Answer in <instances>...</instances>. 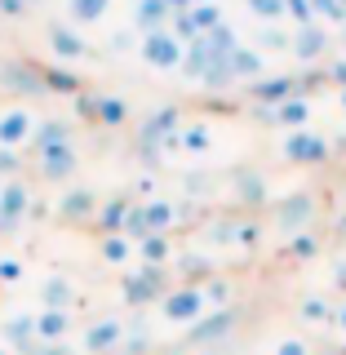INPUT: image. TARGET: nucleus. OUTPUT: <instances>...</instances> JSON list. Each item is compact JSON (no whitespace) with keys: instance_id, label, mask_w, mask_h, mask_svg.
I'll return each mask as SVG.
<instances>
[{"instance_id":"38","label":"nucleus","mask_w":346,"mask_h":355,"mask_svg":"<svg viewBox=\"0 0 346 355\" xmlns=\"http://www.w3.org/2000/svg\"><path fill=\"white\" fill-rule=\"evenodd\" d=\"M169 31H173V40H182V44L200 40V31H196V22H191V9H182V14H173V18H169Z\"/></svg>"},{"instance_id":"28","label":"nucleus","mask_w":346,"mask_h":355,"mask_svg":"<svg viewBox=\"0 0 346 355\" xmlns=\"http://www.w3.org/2000/svg\"><path fill=\"white\" fill-rule=\"evenodd\" d=\"M129 120V103L116 94H98V125L103 129H120Z\"/></svg>"},{"instance_id":"49","label":"nucleus","mask_w":346,"mask_h":355,"mask_svg":"<svg viewBox=\"0 0 346 355\" xmlns=\"http://www.w3.org/2000/svg\"><path fill=\"white\" fill-rule=\"evenodd\" d=\"M169 5V14H182V9H191V5H200V0H164Z\"/></svg>"},{"instance_id":"32","label":"nucleus","mask_w":346,"mask_h":355,"mask_svg":"<svg viewBox=\"0 0 346 355\" xmlns=\"http://www.w3.org/2000/svg\"><path fill=\"white\" fill-rule=\"evenodd\" d=\"M191 22H196V31H200V36H205V31L222 27V9L214 5V0H200V5H191Z\"/></svg>"},{"instance_id":"36","label":"nucleus","mask_w":346,"mask_h":355,"mask_svg":"<svg viewBox=\"0 0 346 355\" xmlns=\"http://www.w3.org/2000/svg\"><path fill=\"white\" fill-rule=\"evenodd\" d=\"M231 240H236L240 249H258V240H262V222H253V218L236 222V231H231Z\"/></svg>"},{"instance_id":"37","label":"nucleus","mask_w":346,"mask_h":355,"mask_svg":"<svg viewBox=\"0 0 346 355\" xmlns=\"http://www.w3.org/2000/svg\"><path fill=\"white\" fill-rule=\"evenodd\" d=\"M125 236H129L133 244L151 236V227H147V214H142V205H129V218H125Z\"/></svg>"},{"instance_id":"10","label":"nucleus","mask_w":346,"mask_h":355,"mask_svg":"<svg viewBox=\"0 0 346 355\" xmlns=\"http://www.w3.org/2000/svg\"><path fill=\"white\" fill-rule=\"evenodd\" d=\"M297 94H302V89H297V76H262V80L249 85V98L258 107H280Z\"/></svg>"},{"instance_id":"48","label":"nucleus","mask_w":346,"mask_h":355,"mask_svg":"<svg viewBox=\"0 0 346 355\" xmlns=\"http://www.w3.org/2000/svg\"><path fill=\"white\" fill-rule=\"evenodd\" d=\"M178 266H182L187 275H205V271H209V262H205V258H196V253H191V258H178Z\"/></svg>"},{"instance_id":"21","label":"nucleus","mask_w":346,"mask_h":355,"mask_svg":"<svg viewBox=\"0 0 346 355\" xmlns=\"http://www.w3.org/2000/svg\"><path fill=\"white\" fill-rule=\"evenodd\" d=\"M231 76L244 85H253V80H262V71H266V62H262V49H249V44H236L231 49Z\"/></svg>"},{"instance_id":"8","label":"nucleus","mask_w":346,"mask_h":355,"mask_svg":"<svg viewBox=\"0 0 346 355\" xmlns=\"http://www.w3.org/2000/svg\"><path fill=\"white\" fill-rule=\"evenodd\" d=\"M236 333V311L222 306V311H205V315L191 324V347H214V342H227Z\"/></svg>"},{"instance_id":"30","label":"nucleus","mask_w":346,"mask_h":355,"mask_svg":"<svg viewBox=\"0 0 346 355\" xmlns=\"http://www.w3.org/2000/svg\"><path fill=\"white\" fill-rule=\"evenodd\" d=\"M236 196H240V200H244L249 209L266 205V182H262V173H253V169L236 173Z\"/></svg>"},{"instance_id":"33","label":"nucleus","mask_w":346,"mask_h":355,"mask_svg":"<svg viewBox=\"0 0 346 355\" xmlns=\"http://www.w3.org/2000/svg\"><path fill=\"white\" fill-rule=\"evenodd\" d=\"M107 5H111V0H67V9H71L76 22H98L107 14Z\"/></svg>"},{"instance_id":"56","label":"nucleus","mask_w":346,"mask_h":355,"mask_svg":"<svg viewBox=\"0 0 346 355\" xmlns=\"http://www.w3.org/2000/svg\"><path fill=\"white\" fill-rule=\"evenodd\" d=\"M342 236H346V218H342Z\"/></svg>"},{"instance_id":"2","label":"nucleus","mask_w":346,"mask_h":355,"mask_svg":"<svg viewBox=\"0 0 346 355\" xmlns=\"http://www.w3.org/2000/svg\"><path fill=\"white\" fill-rule=\"evenodd\" d=\"M173 133H182V111H178V107L151 111V116L142 120V129H138V151H142V160H160L164 142H169Z\"/></svg>"},{"instance_id":"17","label":"nucleus","mask_w":346,"mask_h":355,"mask_svg":"<svg viewBox=\"0 0 346 355\" xmlns=\"http://www.w3.org/2000/svg\"><path fill=\"white\" fill-rule=\"evenodd\" d=\"M0 85L14 89V94H44V76L36 62H9L0 71Z\"/></svg>"},{"instance_id":"42","label":"nucleus","mask_w":346,"mask_h":355,"mask_svg":"<svg viewBox=\"0 0 346 355\" xmlns=\"http://www.w3.org/2000/svg\"><path fill=\"white\" fill-rule=\"evenodd\" d=\"M76 116H80V120H98V94H76Z\"/></svg>"},{"instance_id":"16","label":"nucleus","mask_w":346,"mask_h":355,"mask_svg":"<svg viewBox=\"0 0 346 355\" xmlns=\"http://www.w3.org/2000/svg\"><path fill=\"white\" fill-rule=\"evenodd\" d=\"M49 49H53V58L58 62H80L85 53H89V44L80 40V31H71V27H62V22H53L49 27Z\"/></svg>"},{"instance_id":"11","label":"nucleus","mask_w":346,"mask_h":355,"mask_svg":"<svg viewBox=\"0 0 346 355\" xmlns=\"http://www.w3.org/2000/svg\"><path fill=\"white\" fill-rule=\"evenodd\" d=\"M31 133H36V120H31L27 107H9L5 116H0V147L18 151L22 142H31Z\"/></svg>"},{"instance_id":"29","label":"nucleus","mask_w":346,"mask_h":355,"mask_svg":"<svg viewBox=\"0 0 346 355\" xmlns=\"http://www.w3.org/2000/svg\"><path fill=\"white\" fill-rule=\"evenodd\" d=\"M284 258L288 262H315L320 258V236H315V231H297V236H288Z\"/></svg>"},{"instance_id":"50","label":"nucleus","mask_w":346,"mask_h":355,"mask_svg":"<svg viewBox=\"0 0 346 355\" xmlns=\"http://www.w3.org/2000/svg\"><path fill=\"white\" fill-rule=\"evenodd\" d=\"M333 284H338L342 293H346V262H338V266H333Z\"/></svg>"},{"instance_id":"34","label":"nucleus","mask_w":346,"mask_h":355,"mask_svg":"<svg viewBox=\"0 0 346 355\" xmlns=\"http://www.w3.org/2000/svg\"><path fill=\"white\" fill-rule=\"evenodd\" d=\"M209 147H214V138H209V125H187V129H182V151L205 155Z\"/></svg>"},{"instance_id":"24","label":"nucleus","mask_w":346,"mask_h":355,"mask_svg":"<svg viewBox=\"0 0 346 355\" xmlns=\"http://www.w3.org/2000/svg\"><path fill=\"white\" fill-rule=\"evenodd\" d=\"M142 214H147L151 236H169V231L178 227V205H173V200H147Z\"/></svg>"},{"instance_id":"51","label":"nucleus","mask_w":346,"mask_h":355,"mask_svg":"<svg viewBox=\"0 0 346 355\" xmlns=\"http://www.w3.org/2000/svg\"><path fill=\"white\" fill-rule=\"evenodd\" d=\"M333 329H338V333H346V302H342L338 311H333Z\"/></svg>"},{"instance_id":"20","label":"nucleus","mask_w":346,"mask_h":355,"mask_svg":"<svg viewBox=\"0 0 346 355\" xmlns=\"http://www.w3.org/2000/svg\"><path fill=\"white\" fill-rule=\"evenodd\" d=\"M129 205H133V200H125V196H116V200H103V205H98V218H94L98 236H125Z\"/></svg>"},{"instance_id":"55","label":"nucleus","mask_w":346,"mask_h":355,"mask_svg":"<svg viewBox=\"0 0 346 355\" xmlns=\"http://www.w3.org/2000/svg\"><path fill=\"white\" fill-rule=\"evenodd\" d=\"M342 111H346V89H342Z\"/></svg>"},{"instance_id":"14","label":"nucleus","mask_w":346,"mask_h":355,"mask_svg":"<svg viewBox=\"0 0 346 355\" xmlns=\"http://www.w3.org/2000/svg\"><path fill=\"white\" fill-rule=\"evenodd\" d=\"M67 333H71V311L40 306V315H36V342L40 347H62Z\"/></svg>"},{"instance_id":"54","label":"nucleus","mask_w":346,"mask_h":355,"mask_svg":"<svg viewBox=\"0 0 346 355\" xmlns=\"http://www.w3.org/2000/svg\"><path fill=\"white\" fill-rule=\"evenodd\" d=\"M164 355H187V351H164Z\"/></svg>"},{"instance_id":"39","label":"nucleus","mask_w":346,"mask_h":355,"mask_svg":"<svg viewBox=\"0 0 346 355\" xmlns=\"http://www.w3.org/2000/svg\"><path fill=\"white\" fill-rule=\"evenodd\" d=\"M284 18H293L297 27H311V22H320L315 9H311V0H284Z\"/></svg>"},{"instance_id":"5","label":"nucleus","mask_w":346,"mask_h":355,"mask_svg":"<svg viewBox=\"0 0 346 355\" xmlns=\"http://www.w3.org/2000/svg\"><path fill=\"white\" fill-rule=\"evenodd\" d=\"M31 205H36L31 187L22 182V178H5V182H0V236L18 231V227H22V218L31 214Z\"/></svg>"},{"instance_id":"4","label":"nucleus","mask_w":346,"mask_h":355,"mask_svg":"<svg viewBox=\"0 0 346 355\" xmlns=\"http://www.w3.org/2000/svg\"><path fill=\"white\" fill-rule=\"evenodd\" d=\"M164 293H169V284H164V266H138V271H129L125 280H120V297H125L129 306L160 302Z\"/></svg>"},{"instance_id":"3","label":"nucleus","mask_w":346,"mask_h":355,"mask_svg":"<svg viewBox=\"0 0 346 355\" xmlns=\"http://www.w3.org/2000/svg\"><path fill=\"white\" fill-rule=\"evenodd\" d=\"M280 155L288 164H325L333 155V142L325 133H315V129H293V133H284Z\"/></svg>"},{"instance_id":"1","label":"nucleus","mask_w":346,"mask_h":355,"mask_svg":"<svg viewBox=\"0 0 346 355\" xmlns=\"http://www.w3.org/2000/svg\"><path fill=\"white\" fill-rule=\"evenodd\" d=\"M209 311V297H205V284L200 280H187V284H173L169 293L160 297V315L178 329H191L200 315Z\"/></svg>"},{"instance_id":"12","label":"nucleus","mask_w":346,"mask_h":355,"mask_svg":"<svg viewBox=\"0 0 346 355\" xmlns=\"http://www.w3.org/2000/svg\"><path fill=\"white\" fill-rule=\"evenodd\" d=\"M258 116L262 120H271V125H280V129H306V120H311V98H288V103H280V107H258Z\"/></svg>"},{"instance_id":"40","label":"nucleus","mask_w":346,"mask_h":355,"mask_svg":"<svg viewBox=\"0 0 346 355\" xmlns=\"http://www.w3.org/2000/svg\"><path fill=\"white\" fill-rule=\"evenodd\" d=\"M244 5H249L262 22H280L284 18V0H244Z\"/></svg>"},{"instance_id":"57","label":"nucleus","mask_w":346,"mask_h":355,"mask_svg":"<svg viewBox=\"0 0 346 355\" xmlns=\"http://www.w3.org/2000/svg\"><path fill=\"white\" fill-rule=\"evenodd\" d=\"M342 5H346V0H342Z\"/></svg>"},{"instance_id":"35","label":"nucleus","mask_w":346,"mask_h":355,"mask_svg":"<svg viewBox=\"0 0 346 355\" xmlns=\"http://www.w3.org/2000/svg\"><path fill=\"white\" fill-rule=\"evenodd\" d=\"M147 351H151V333L142 329V324L125 329V342H120V355H147Z\"/></svg>"},{"instance_id":"23","label":"nucleus","mask_w":346,"mask_h":355,"mask_svg":"<svg viewBox=\"0 0 346 355\" xmlns=\"http://www.w3.org/2000/svg\"><path fill=\"white\" fill-rule=\"evenodd\" d=\"M169 5L164 0H138L133 5V22H138V31L147 36V31H160V27H169Z\"/></svg>"},{"instance_id":"47","label":"nucleus","mask_w":346,"mask_h":355,"mask_svg":"<svg viewBox=\"0 0 346 355\" xmlns=\"http://www.w3.org/2000/svg\"><path fill=\"white\" fill-rule=\"evenodd\" d=\"M325 76H329V85H338V89H346V58H338V62H329V67H325Z\"/></svg>"},{"instance_id":"26","label":"nucleus","mask_w":346,"mask_h":355,"mask_svg":"<svg viewBox=\"0 0 346 355\" xmlns=\"http://www.w3.org/2000/svg\"><path fill=\"white\" fill-rule=\"evenodd\" d=\"M138 262H142V266H169V262H173V240H169V236H147V240H138Z\"/></svg>"},{"instance_id":"41","label":"nucleus","mask_w":346,"mask_h":355,"mask_svg":"<svg viewBox=\"0 0 346 355\" xmlns=\"http://www.w3.org/2000/svg\"><path fill=\"white\" fill-rule=\"evenodd\" d=\"M258 44H262V49H293V36H284L280 27H266L258 36Z\"/></svg>"},{"instance_id":"52","label":"nucleus","mask_w":346,"mask_h":355,"mask_svg":"<svg viewBox=\"0 0 346 355\" xmlns=\"http://www.w3.org/2000/svg\"><path fill=\"white\" fill-rule=\"evenodd\" d=\"M342 49H346V22H342Z\"/></svg>"},{"instance_id":"13","label":"nucleus","mask_w":346,"mask_h":355,"mask_svg":"<svg viewBox=\"0 0 346 355\" xmlns=\"http://www.w3.org/2000/svg\"><path fill=\"white\" fill-rule=\"evenodd\" d=\"M36 169L44 182H67V178L76 173V147L67 142V147H49V151H40L36 155Z\"/></svg>"},{"instance_id":"44","label":"nucleus","mask_w":346,"mask_h":355,"mask_svg":"<svg viewBox=\"0 0 346 355\" xmlns=\"http://www.w3.org/2000/svg\"><path fill=\"white\" fill-rule=\"evenodd\" d=\"M22 280V262L18 258H0V284H18Z\"/></svg>"},{"instance_id":"15","label":"nucleus","mask_w":346,"mask_h":355,"mask_svg":"<svg viewBox=\"0 0 346 355\" xmlns=\"http://www.w3.org/2000/svg\"><path fill=\"white\" fill-rule=\"evenodd\" d=\"M58 218L62 222H94L98 218V196L89 191V187H71V191H62Z\"/></svg>"},{"instance_id":"6","label":"nucleus","mask_w":346,"mask_h":355,"mask_svg":"<svg viewBox=\"0 0 346 355\" xmlns=\"http://www.w3.org/2000/svg\"><path fill=\"white\" fill-rule=\"evenodd\" d=\"M142 62L155 67V71H178L182 67V53H187V44L182 40H173V31L169 27H160V31H147L142 36Z\"/></svg>"},{"instance_id":"7","label":"nucleus","mask_w":346,"mask_h":355,"mask_svg":"<svg viewBox=\"0 0 346 355\" xmlns=\"http://www.w3.org/2000/svg\"><path fill=\"white\" fill-rule=\"evenodd\" d=\"M315 209H320V200L311 196V191H293V196H284L280 205H275V227H280L284 236L311 231V222H315Z\"/></svg>"},{"instance_id":"18","label":"nucleus","mask_w":346,"mask_h":355,"mask_svg":"<svg viewBox=\"0 0 346 355\" xmlns=\"http://www.w3.org/2000/svg\"><path fill=\"white\" fill-rule=\"evenodd\" d=\"M40 76H44V94H58V98H76V94H85L80 76H76L67 62H49V67H40Z\"/></svg>"},{"instance_id":"53","label":"nucleus","mask_w":346,"mask_h":355,"mask_svg":"<svg viewBox=\"0 0 346 355\" xmlns=\"http://www.w3.org/2000/svg\"><path fill=\"white\" fill-rule=\"evenodd\" d=\"M0 355H14V351H9V347H0Z\"/></svg>"},{"instance_id":"45","label":"nucleus","mask_w":346,"mask_h":355,"mask_svg":"<svg viewBox=\"0 0 346 355\" xmlns=\"http://www.w3.org/2000/svg\"><path fill=\"white\" fill-rule=\"evenodd\" d=\"M22 169V160H18V151H9V147H0V178H18Z\"/></svg>"},{"instance_id":"43","label":"nucleus","mask_w":346,"mask_h":355,"mask_svg":"<svg viewBox=\"0 0 346 355\" xmlns=\"http://www.w3.org/2000/svg\"><path fill=\"white\" fill-rule=\"evenodd\" d=\"M275 355H315V351H311L302 338H280L275 342Z\"/></svg>"},{"instance_id":"25","label":"nucleus","mask_w":346,"mask_h":355,"mask_svg":"<svg viewBox=\"0 0 346 355\" xmlns=\"http://www.w3.org/2000/svg\"><path fill=\"white\" fill-rule=\"evenodd\" d=\"M76 302V288L67 275H49V280L40 284V306H58V311H71Z\"/></svg>"},{"instance_id":"9","label":"nucleus","mask_w":346,"mask_h":355,"mask_svg":"<svg viewBox=\"0 0 346 355\" xmlns=\"http://www.w3.org/2000/svg\"><path fill=\"white\" fill-rule=\"evenodd\" d=\"M120 342H125V324H120L116 315H103V320H94V324L85 329V355H116L120 351Z\"/></svg>"},{"instance_id":"31","label":"nucleus","mask_w":346,"mask_h":355,"mask_svg":"<svg viewBox=\"0 0 346 355\" xmlns=\"http://www.w3.org/2000/svg\"><path fill=\"white\" fill-rule=\"evenodd\" d=\"M333 311L338 306H329V297H302V302H297V315L306 320V324H333Z\"/></svg>"},{"instance_id":"27","label":"nucleus","mask_w":346,"mask_h":355,"mask_svg":"<svg viewBox=\"0 0 346 355\" xmlns=\"http://www.w3.org/2000/svg\"><path fill=\"white\" fill-rule=\"evenodd\" d=\"M98 253H103V262H111V266H125L133 253H138V244L129 236H98Z\"/></svg>"},{"instance_id":"46","label":"nucleus","mask_w":346,"mask_h":355,"mask_svg":"<svg viewBox=\"0 0 346 355\" xmlns=\"http://www.w3.org/2000/svg\"><path fill=\"white\" fill-rule=\"evenodd\" d=\"M31 5H36V0H0V14H5V18H22Z\"/></svg>"},{"instance_id":"22","label":"nucleus","mask_w":346,"mask_h":355,"mask_svg":"<svg viewBox=\"0 0 346 355\" xmlns=\"http://www.w3.org/2000/svg\"><path fill=\"white\" fill-rule=\"evenodd\" d=\"M71 142V125L67 120H36V133H31V155L49 151V147H67Z\"/></svg>"},{"instance_id":"19","label":"nucleus","mask_w":346,"mask_h":355,"mask_svg":"<svg viewBox=\"0 0 346 355\" xmlns=\"http://www.w3.org/2000/svg\"><path fill=\"white\" fill-rule=\"evenodd\" d=\"M325 49H329V31L320 27V22H311V27H297V36H293L297 62H320V58H325Z\"/></svg>"}]
</instances>
